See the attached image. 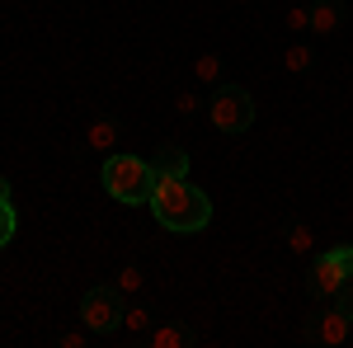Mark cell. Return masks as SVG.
Listing matches in <instances>:
<instances>
[{"label":"cell","mask_w":353,"mask_h":348,"mask_svg":"<svg viewBox=\"0 0 353 348\" xmlns=\"http://www.w3.org/2000/svg\"><path fill=\"white\" fill-rule=\"evenodd\" d=\"M146 207L156 212L165 231H179V236H198L212 221V198L198 184H189V174H156Z\"/></svg>","instance_id":"obj_1"},{"label":"cell","mask_w":353,"mask_h":348,"mask_svg":"<svg viewBox=\"0 0 353 348\" xmlns=\"http://www.w3.org/2000/svg\"><path fill=\"white\" fill-rule=\"evenodd\" d=\"M104 188H109L113 203L141 207V203H151V188H156V165L141 161V156L109 151V156H104Z\"/></svg>","instance_id":"obj_2"},{"label":"cell","mask_w":353,"mask_h":348,"mask_svg":"<svg viewBox=\"0 0 353 348\" xmlns=\"http://www.w3.org/2000/svg\"><path fill=\"white\" fill-rule=\"evenodd\" d=\"M208 123L226 136H241L254 127V99H250V90L236 81H221L212 85V99H208Z\"/></svg>","instance_id":"obj_3"},{"label":"cell","mask_w":353,"mask_h":348,"mask_svg":"<svg viewBox=\"0 0 353 348\" xmlns=\"http://www.w3.org/2000/svg\"><path fill=\"white\" fill-rule=\"evenodd\" d=\"M344 283H353V245H334L325 254H316V264L306 273V292L316 301H330Z\"/></svg>","instance_id":"obj_4"},{"label":"cell","mask_w":353,"mask_h":348,"mask_svg":"<svg viewBox=\"0 0 353 348\" xmlns=\"http://www.w3.org/2000/svg\"><path fill=\"white\" fill-rule=\"evenodd\" d=\"M81 325L94 339H109L123 329V292L118 287H90L81 296Z\"/></svg>","instance_id":"obj_5"},{"label":"cell","mask_w":353,"mask_h":348,"mask_svg":"<svg viewBox=\"0 0 353 348\" xmlns=\"http://www.w3.org/2000/svg\"><path fill=\"white\" fill-rule=\"evenodd\" d=\"M349 334H353V320L339 311V306H330V311H321L316 320L306 325V339H316V344H325V348H339V344H349Z\"/></svg>","instance_id":"obj_6"},{"label":"cell","mask_w":353,"mask_h":348,"mask_svg":"<svg viewBox=\"0 0 353 348\" xmlns=\"http://www.w3.org/2000/svg\"><path fill=\"white\" fill-rule=\"evenodd\" d=\"M141 344H151V348H193L198 334L184 329V325H151V334H146Z\"/></svg>","instance_id":"obj_7"},{"label":"cell","mask_w":353,"mask_h":348,"mask_svg":"<svg viewBox=\"0 0 353 348\" xmlns=\"http://www.w3.org/2000/svg\"><path fill=\"white\" fill-rule=\"evenodd\" d=\"M14 231H19V212H14V188H10V179L0 174V249L14 240Z\"/></svg>","instance_id":"obj_8"},{"label":"cell","mask_w":353,"mask_h":348,"mask_svg":"<svg viewBox=\"0 0 353 348\" xmlns=\"http://www.w3.org/2000/svg\"><path fill=\"white\" fill-rule=\"evenodd\" d=\"M339 19H344L339 0H316V5H311V33H316V38L334 33V28H339Z\"/></svg>","instance_id":"obj_9"},{"label":"cell","mask_w":353,"mask_h":348,"mask_svg":"<svg viewBox=\"0 0 353 348\" xmlns=\"http://www.w3.org/2000/svg\"><path fill=\"white\" fill-rule=\"evenodd\" d=\"M151 165H156V174H189V151L184 146H161L151 156Z\"/></svg>","instance_id":"obj_10"},{"label":"cell","mask_w":353,"mask_h":348,"mask_svg":"<svg viewBox=\"0 0 353 348\" xmlns=\"http://www.w3.org/2000/svg\"><path fill=\"white\" fill-rule=\"evenodd\" d=\"M85 141H90V151H99V156H109L113 146H118V123H109V118H99V123H90V132H85Z\"/></svg>","instance_id":"obj_11"},{"label":"cell","mask_w":353,"mask_h":348,"mask_svg":"<svg viewBox=\"0 0 353 348\" xmlns=\"http://www.w3.org/2000/svg\"><path fill=\"white\" fill-rule=\"evenodd\" d=\"M123 325H128V334L146 339V334H151V325H156V316H151L146 306H123Z\"/></svg>","instance_id":"obj_12"},{"label":"cell","mask_w":353,"mask_h":348,"mask_svg":"<svg viewBox=\"0 0 353 348\" xmlns=\"http://www.w3.org/2000/svg\"><path fill=\"white\" fill-rule=\"evenodd\" d=\"M311 61H316V52H311L306 43H292V48L283 52V71H292V76H301V71H311Z\"/></svg>","instance_id":"obj_13"},{"label":"cell","mask_w":353,"mask_h":348,"mask_svg":"<svg viewBox=\"0 0 353 348\" xmlns=\"http://www.w3.org/2000/svg\"><path fill=\"white\" fill-rule=\"evenodd\" d=\"M193 76L203 85H221V57L217 52H203L198 61H193Z\"/></svg>","instance_id":"obj_14"},{"label":"cell","mask_w":353,"mask_h":348,"mask_svg":"<svg viewBox=\"0 0 353 348\" xmlns=\"http://www.w3.org/2000/svg\"><path fill=\"white\" fill-rule=\"evenodd\" d=\"M311 245H316V231H311L306 221H297L292 236H288V249H292V254H311Z\"/></svg>","instance_id":"obj_15"},{"label":"cell","mask_w":353,"mask_h":348,"mask_svg":"<svg viewBox=\"0 0 353 348\" xmlns=\"http://www.w3.org/2000/svg\"><path fill=\"white\" fill-rule=\"evenodd\" d=\"M141 283H146V278H141V273H137V268H123V273H118V283H113V287H118V292L128 296V292H141Z\"/></svg>","instance_id":"obj_16"},{"label":"cell","mask_w":353,"mask_h":348,"mask_svg":"<svg viewBox=\"0 0 353 348\" xmlns=\"http://www.w3.org/2000/svg\"><path fill=\"white\" fill-rule=\"evenodd\" d=\"M288 28H292V33H306V28H311V10H306V5L288 10Z\"/></svg>","instance_id":"obj_17"},{"label":"cell","mask_w":353,"mask_h":348,"mask_svg":"<svg viewBox=\"0 0 353 348\" xmlns=\"http://www.w3.org/2000/svg\"><path fill=\"white\" fill-rule=\"evenodd\" d=\"M330 306H339V311H344V316H349V320H353V283H344L339 292L330 296Z\"/></svg>","instance_id":"obj_18"},{"label":"cell","mask_w":353,"mask_h":348,"mask_svg":"<svg viewBox=\"0 0 353 348\" xmlns=\"http://www.w3.org/2000/svg\"><path fill=\"white\" fill-rule=\"evenodd\" d=\"M174 108H179L184 118H189V113H198V94H193V90H179V94H174Z\"/></svg>","instance_id":"obj_19"},{"label":"cell","mask_w":353,"mask_h":348,"mask_svg":"<svg viewBox=\"0 0 353 348\" xmlns=\"http://www.w3.org/2000/svg\"><path fill=\"white\" fill-rule=\"evenodd\" d=\"M90 344V329H71V334H61V348H85Z\"/></svg>","instance_id":"obj_20"}]
</instances>
